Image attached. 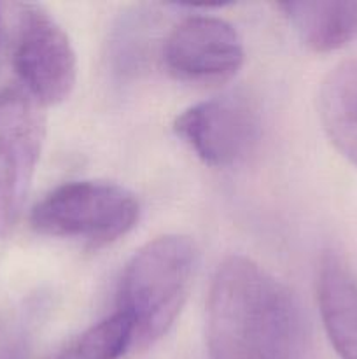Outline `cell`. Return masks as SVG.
I'll use <instances>...</instances> for the list:
<instances>
[{"instance_id": "1", "label": "cell", "mask_w": 357, "mask_h": 359, "mask_svg": "<svg viewBox=\"0 0 357 359\" xmlns=\"http://www.w3.org/2000/svg\"><path fill=\"white\" fill-rule=\"evenodd\" d=\"M303 344L293 293L245 256L224 259L206 300L210 359H300Z\"/></svg>"}, {"instance_id": "2", "label": "cell", "mask_w": 357, "mask_h": 359, "mask_svg": "<svg viewBox=\"0 0 357 359\" xmlns=\"http://www.w3.org/2000/svg\"><path fill=\"white\" fill-rule=\"evenodd\" d=\"M196 259L191 238L161 235L126 263L119 280L118 312L132 325L130 349H147L174 326L192 284Z\"/></svg>"}, {"instance_id": "3", "label": "cell", "mask_w": 357, "mask_h": 359, "mask_svg": "<svg viewBox=\"0 0 357 359\" xmlns=\"http://www.w3.org/2000/svg\"><path fill=\"white\" fill-rule=\"evenodd\" d=\"M140 216L136 196L107 181H72L49 191L30 212L37 233L107 244L128 233Z\"/></svg>"}, {"instance_id": "4", "label": "cell", "mask_w": 357, "mask_h": 359, "mask_svg": "<svg viewBox=\"0 0 357 359\" xmlns=\"http://www.w3.org/2000/svg\"><path fill=\"white\" fill-rule=\"evenodd\" d=\"M13 69L23 91L38 105L62 104L77 81V56L58 21L37 4H18Z\"/></svg>"}, {"instance_id": "5", "label": "cell", "mask_w": 357, "mask_h": 359, "mask_svg": "<svg viewBox=\"0 0 357 359\" xmlns=\"http://www.w3.org/2000/svg\"><path fill=\"white\" fill-rule=\"evenodd\" d=\"M41 105L23 90L0 91V238L21 216L44 142Z\"/></svg>"}, {"instance_id": "6", "label": "cell", "mask_w": 357, "mask_h": 359, "mask_svg": "<svg viewBox=\"0 0 357 359\" xmlns=\"http://www.w3.org/2000/svg\"><path fill=\"white\" fill-rule=\"evenodd\" d=\"M174 130L203 163L233 167L258 144L259 116L245 97L226 95L182 111Z\"/></svg>"}, {"instance_id": "7", "label": "cell", "mask_w": 357, "mask_h": 359, "mask_svg": "<svg viewBox=\"0 0 357 359\" xmlns=\"http://www.w3.org/2000/svg\"><path fill=\"white\" fill-rule=\"evenodd\" d=\"M245 60L244 41L220 18L189 16L163 42V62L177 79L195 84L226 83Z\"/></svg>"}, {"instance_id": "8", "label": "cell", "mask_w": 357, "mask_h": 359, "mask_svg": "<svg viewBox=\"0 0 357 359\" xmlns=\"http://www.w3.org/2000/svg\"><path fill=\"white\" fill-rule=\"evenodd\" d=\"M317 300L332 349L342 359H357V277L338 256L322 259Z\"/></svg>"}, {"instance_id": "9", "label": "cell", "mask_w": 357, "mask_h": 359, "mask_svg": "<svg viewBox=\"0 0 357 359\" xmlns=\"http://www.w3.org/2000/svg\"><path fill=\"white\" fill-rule=\"evenodd\" d=\"M318 118L332 146L357 167V60L340 63L324 77Z\"/></svg>"}, {"instance_id": "10", "label": "cell", "mask_w": 357, "mask_h": 359, "mask_svg": "<svg viewBox=\"0 0 357 359\" xmlns=\"http://www.w3.org/2000/svg\"><path fill=\"white\" fill-rule=\"evenodd\" d=\"M284 16L304 46L317 53L343 48L357 37V2H286Z\"/></svg>"}, {"instance_id": "11", "label": "cell", "mask_w": 357, "mask_h": 359, "mask_svg": "<svg viewBox=\"0 0 357 359\" xmlns=\"http://www.w3.org/2000/svg\"><path fill=\"white\" fill-rule=\"evenodd\" d=\"M132 347V325L114 312L84 330L49 359H119Z\"/></svg>"}, {"instance_id": "12", "label": "cell", "mask_w": 357, "mask_h": 359, "mask_svg": "<svg viewBox=\"0 0 357 359\" xmlns=\"http://www.w3.org/2000/svg\"><path fill=\"white\" fill-rule=\"evenodd\" d=\"M0 359H23V351L18 342H6L0 346Z\"/></svg>"}, {"instance_id": "13", "label": "cell", "mask_w": 357, "mask_h": 359, "mask_svg": "<svg viewBox=\"0 0 357 359\" xmlns=\"http://www.w3.org/2000/svg\"><path fill=\"white\" fill-rule=\"evenodd\" d=\"M2 34H4V28H2V11H0V55H2Z\"/></svg>"}]
</instances>
